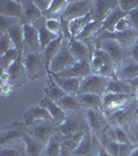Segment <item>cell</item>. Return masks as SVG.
<instances>
[{
    "label": "cell",
    "instance_id": "6da1fadb",
    "mask_svg": "<svg viewBox=\"0 0 138 156\" xmlns=\"http://www.w3.org/2000/svg\"><path fill=\"white\" fill-rule=\"evenodd\" d=\"M79 131H90L84 110L69 112L67 114L66 121L60 125H57V133L64 138V140L72 137Z\"/></svg>",
    "mask_w": 138,
    "mask_h": 156
},
{
    "label": "cell",
    "instance_id": "7a4b0ae2",
    "mask_svg": "<svg viewBox=\"0 0 138 156\" xmlns=\"http://www.w3.org/2000/svg\"><path fill=\"white\" fill-rule=\"evenodd\" d=\"M108 123L120 127H127L138 121V104L135 97L125 107L107 115Z\"/></svg>",
    "mask_w": 138,
    "mask_h": 156
},
{
    "label": "cell",
    "instance_id": "3957f363",
    "mask_svg": "<svg viewBox=\"0 0 138 156\" xmlns=\"http://www.w3.org/2000/svg\"><path fill=\"white\" fill-rule=\"evenodd\" d=\"M22 54L28 79L36 80L48 74V68L41 53L37 54L30 51H22Z\"/></svg>",
    "mask_w": 138,
    "mask_h": 156
},
{
    "label": "cell",
    "instance_id": "277c9868",
    "mask_svg": "<svg viewBox=\"0 0 138 156\" xmlns=\"http://www.w3.org/2000/svg\"><path fill=\"white\" fill-rule=\"evenodd\" d=\"M94 44L97 48L104 50L109 55L116 69H119L124 64L125 60H127L130 57L129 50L124 48L122 45L113 40H101V41L95 42Z\"/></svg>",
    "mask_w": 138,
    "mask_h": 156
},
{
    "label": "cell",
    "instance_id": "5b68a950",
    "mask_svg": "<svg viewBox=\"0 0 138 156\" xmlns=\"http://www.w3.org/2000/svg\"><path fill=\"white\" fill-rule=\"evenodd\" d=\"M69 42L70 41L64 39V42H62L58 53L56 54V56L54 57L53 60L51 62V64H50L49 72L52 73V74L57 75L59 73L66 71V70L71 68L73 65H75L78 62L73 56L71 51H70Z\"/></svg>",
    "mask_w": 138,
    "mask_h": 156
},
{
    "label": "cell",
    "instance_id": "8992f818",
    "mask_svg": "<svg viewBox=\"0 0 138 156\" xmlns=\"http://www.w3.org/2000/svg\"><path fill=\"white\" fill-rule=\"evenodd\" d=\"M26 126L21 121H12L0 131V147L14 145L23 140L26 133Z\"/></svg>",
    "mask_w": 138,
    "mask_h": 156
},
{
    "label": "cell",
    "instance_id": "52a82bcc",
    "mask_svg": "<svg viewBox=\"0 0 138 156\" xmlns=\"http://www.w3.org/2000/svg\"><path fill=\"white\" fill-rule=\"evenodd\" d=\"M26 129L29 136L46 145L50 138L57 132V124L54 121H39Z\"/></svg>",
    "mask_w": 138,
    "mask_h": 156
},
{
    "label": "cell",
    "instance_id": "ba28073f",
    "mask_svg": "<svg viewBox=\"0 0 138 156\" xmlns=\"http://www.w3.org/2000/svg\"><path fill=\"white\" fill-rule=\"evenodd\" d=\"M108 82V78L102 77L97 74H91L82 78L79 94H94L104 96L106 94Z\"/></svg>",
    "mask_w": 138,
    "mask_h": 156
},
{
    "label": "cell",
    "instance_id": "9c48e42d",
    "mask_svg": "<svg viewBox=\"0 0 138 156\" xmlns=\"http://www.w3.org/2000/svg\"><path fill=\"white\" fill-rule=\"evenodd\" d=\"M137 37H138L137 30L134 28H130L126 30V31H122V32H116V31L101 32V34H97L91 42L95 43L97 41H101V40H113V41L117 42L119 44L122 45L124 48L129 50L134 45V43L136 42Z\"/></svg>",
    "mask_w": 138,
    "mask_h": 156
},
{
    "label": "cell",
    "instance_id": "30bf717a",
    "mask_svg": "<svg viewBox=\"0 0 138 156\" xmlns=\"http://www.w3.org/2000/svg\"><path fill=\"white\" fill-rule=\"evenodd\" d=\"M134 95L126 94H113V93H106L103 96V106L102 112L105 115H109L117 110L125 107L134 98Z\"/></svg>",
    "mask_w": 138,
    "mask_h": 156
},
{
    "label": "cell",
    "instance_id": "8fae6325",
    "mask_svg": "<svg viewBox=\"0 0 138 156\" xmlns=\"http://www.w3.org/2000/svg\"><path fill=\"white\" fill-rule=\"evenodd\" d=\"M91 1L88 0H69L66 11L62 14L61 18L71 22L75 19L81 18L90 12Z\"/></svg>",
    "mask_w": 138,
    "mask_h": 156
},
{
    "label": "cell",
    "instance_id": "7c38bea8",
    "mask_svg": "<svg viewBox=\"0 0 138 156\" xmlns=\"http://www.w3.org/2000/svg\"><path fill=\"white\" fill-rule=\"evenodd\" d=\"M119 1L115 0H94L91 1L90 15L94 21L102 22L107 18V16L119 5Z\"/></svg>",
    "mask_w": 138,
    "mask_h": 156
},
{
    "label": "cell",
    "instance_id": "4fadbf2b",
    "mask_svg": "<svg viewBox=\"0 0 138 156\" xmlns=\"http://www.w3.org/2000/svg\"><path fill=\"white\" fill-rule=\"evenodd\" d=\"M9 74V82L14 85L16 89L21 87L28 79L26 69H25L24 62H23V54L22 52L20 53L18 59L14 62V65L9 68L7 71H4Z\"/></svg>",
    "mask_w": 138,
    "mask_h": 156
},
{
    "label": "cell",
    "instance_id": "5bb4252c",
    "mask_svg": "<svg viewBox=\"0 0 138 156\" xmlns=\"http://www.w3.org/2000/svg\"><path fill=\"white\" fill-rule=\"evenodd\" d=\"M89 130L94 134L101 132L105 127L108 126V120L104 112L101 109H87L84 110Z\"/></svg>",
    "mask_w": 138,
    "mask_h": 156
},
{
    "label": "cell",
    "instance_id": "9a60e30c",
    "mask_svg": "<svg viewBox=\"0 0 138 156\" xmlns=\"http://www.w3.org/2000/svg\"><path fill=\"white\" fill-rule=\"evenodd\" d=\"M23 51H30L37 54L42 53L39 31L33 25H24Z\"/></svg>",
    "mask_w": 138,
    "mask_h": 156
},
{
    "label": "cell",
    "instance_id": "2e32d148",
    "mask_svg": "<svg viewBox=\"0 0 138 156\" xmlns=\"http://www.w3.org/2000/svg\"><path fill=\"white\" fill-rule=\"evenodd\" d=\"M69 48L73 56L77 60H90L95 44L92 42H81L78 40H71L69 42Z\"/></svg>",
    "mask_w": 138,
    "mask_h": 156
},
{
    "label": "cell",
    "instance_id": "e0dca14e",
    "mask_svg": "<svg viewBox=\"0 0 138 156\" xmlns=\"http://www.w3.org/2000/svg\"><path fill=\"white\" fill-rule=\"evenodd\" d=\"M94 74L90 66V60H78L75 65L69 68L66 71L57 74V76L62 78H84Z\"/></svg>",
    "mask_w": 138,
    "mask_h": 156
},
{
    "label": "cell",
    "instance_id": "ac0fdd59",
    "mask_svg": "<svg viewBox=\"0 0 138 156\" xmlns=\"http://www.w3.org/2000/svg\"><path fill=\"white\" fill-rule=\"evenodd\" d=\"M39 121H53V119H52L49 112L40 104L32 105L25 112L24 124L27 128L31 126V125L36 124Z\"/></svg>",
    "mask_w": 138,
    "mask_h": 156
},
{
    "label": "cell",
    "instance_id": "d6986e66",
    "mask_svg": "<svg viewBox=\"0 0 138 156\" xmlns=\"http://www.w3.org/2000/svg\"><path fill=\"white\" fill-rule=\"evenodd\" d=\"M23 6V16L21 22L23 25H33L43 17L42 12L34 4L33 0H21Z\"/></svg>",
    "mask_w": 138,
    "mask_h": 156
},
{
    "label": "cell",
    "instance_id": "ffe728a7",
    "mask_svg": "<svg viewBox=\"0 0 138 156\" xmlns=\"http://www.w3.org/2000/svg\"><path fill=\"white\" fill-rule=\"evenodd\" d=\"M138 77V62L129 57L116 71V78L124 81H130Z\"/></svg>",
    "mask_w": 138,
    "mask_h": 156
},
{
    "label": "cell",
    "instance_id": "44dd1931",
    "mask_svg": "<svg viewBox=\"0 0 138 156\" xmlns=\"http://www.w3.org/2000/svg\"><path fill=\"white\" fill-rule=\"evenodd\" d=\"M39 104L49 112L50 115L52 117V119H53V121L57 125H60L61 123H64V121H66L67 112H64V110L58 106V104H57L56 102L50 100L48 97L45 96L41 101L39 102Z\"/></svg>",
    "mask_w": 138,
    "mask_h": 156
},
{
    "label": "cell",
    "instance_id": "7402d4cb",
    "mask_svg": "<svg viewBox=\"0 0 138 156\" xmlns=\"http://www.w3.org/2000/svg\"><path fill=\"white\" fill-rule=\"evenodd\" d=\"M0 15L21 19L23 16V6L21 0H1Z\"/></svg>",
    "mask_w": 138,
    "mask_h": 156
},
{
    "label": "cell",
    "instance_id": "603a6c76",
    "mask_svg": "<svg viewBox=\"0 0 138 156\" xmlns=\"http://www.w3.org/2000/svg\"><path fill=\"white\" fill-rule=\"evenodd\" d=\"M127 16H128V12L122 11V9H120L119 3V5L115 7L113 11L107 16V18L102 22V27H101V29L99 30L98 34H101V32H104V31L114 32L115 26H116L117 22H119L120 19L125 18V17H127Z\"/></svg>",
    "mask_w": 138,
    "mask_h": 156
},
{
    "label": "cell",
    "instance_id": "cb8c5ba5",
    "mask_svg": "<svg viewBox=\"0 0 138 156\" xmlns=\"http://www.w3.org/2000/svg\"><path fill=\"white\" fill-rule=\"evenodd\" d=\"M44 93L45 96L48 97L50 100L54 102H58L62 97L66 96V93L61 90V87L55 82L53 76L50 72H48L47 74V79H46V83H45L44 87Z\"/></svg>",
    "mask_w": 138,
    "mask_h": 156
},
{
    "label": "cell",
    "instance_id": "d4e9b609",
    "mask_svg": "<svg viewBox=\"0 0 138 156\" xmlns=\"http://www.w3.org/2000/svg\"><path fill=\"white\" fill-rule=\"evenodd\" d=\"M52 74V73H51ZM55 82L61 87L67 95H79L81 78H62L55 74H52Z\"/></svg>",
    "mask_w": 138,
    "mask_h": 156
},
{
    "label": "cell",
    "instance_id": "484cf974",
    "mask_svg": "<svg viewBox=\"0 0 138 156\" xmlns=\"http://www.w3.org/2000/svg\"><path fill=\"white\" fill-rule=\"evenodd\" d=\"M46 18L44 16L42 17L41 19L39 20L37 22L33 24V26L36 27L39 31V36H40V42H41V47H42V51L46 48L47 46L52 43L53 41H55L56 39H58L60 36H57V34H52L50 30H48V28L46 27Z\"/></svg>",
    "mask_w": 138,
    "mask_h": 156
},
{
    "label": "cell",
    "instance_id": "4316f807",
    "mask_svg": "<svg viewBox=\"0 0 138 156\" xmlns=\"http://www.w3.org/2000/svg\"><path fill=\"white\" fill-rule=\"evenodd\" d=\"M106 93H113V94H126V95H134L136 90L132 87L129 82L124 80L117 79L116 77L109 79L108 85H107Z\"/></svg>",
    "mask_w": 138,
    "mask_h": 156
},
{
    "label": "cell",
    "instance_id": "83f0119b",
    "mask_svg": "<svg viewBox=\"0 0 138 156\" xmlns=\"http://www.w3.org/2000/svg\"><path fill=\"white\" fill-rule=\"evenodd\" d=\"M109 62H113L109 57V55L104 50L99 49L95 46L91 57H90V66H91L92 73L97 74L105 65L109 64Z\"/></svg>",
    "mask_w": 138,
    "mask_h": 156
},
{
    "label": "cell",
    "instance_id": "f1b7e54d",
    "mask_svg": "<svg viewBox=\"0 0 138 156\" xmlns=\"http://www.w3.org/2000/svg\"><path fill=\"white\" fill-rule=\"evenodd\" d=\"M57 104H58V106L61 108L64 112H66L67 114L84 110L81 106V103H80L78 95H66V96L62 97L61 99L57 102Z\"/></svg>",
    "mask_w": 138,
    "mask_h": 156
},
{
    "label": "cell",
    "instance_id": "f546056e",
    "mask_svg": "<svg viewBox=\"0 0 138 156\" xmlns=\"http://www.w3.org/2000/svg\"><path fill=\"white\" fill-rule=\"evenodd\" d=\"M81 106L84 110L101 109L103 106V96L94 94H79L78 95Z\"/></svg>",
    "mask_w": 138,
    "mask_h": 156
},
{
    "label": "cell",
    "instance_id": "4dcf8cb0",
    "mask_svg": "<svg viewBox=\"0 0 138 156\" xmlns=\"http://www.w3.org/2000/svg\"><path fill=\"white\" fill-rule=\"evenodd\" d=\"M62 42H64V37H62V34H61L58 39H56L55 41L50 43L48 46L42 51L41 54L45 60V62H46V66L48 68V71H49V67H50L51 62L53 60V58L56 56V54L58 53V51L60 50Z\"/></svg>",
    "mask_w": 138,
    "mask_h": 156
},
{
    "label": "cell",
    "instance_id": "1f68e13d",
    "mask_svg": "<svg viewBox=\"0 0 138 156\" xmlns=\"http://www.w3.org/2000/svg\"><path fill=\"white\" fill-rule=\"evenodd\" d=\"M101 27H102L101 22L94 21V20H92L91 22H89V23L84 27L83 30H82L74 40H78V41L85 42V43L91 42L92 40H94V37L98 34L99 30L101 29Z\"/></svg>",
    "mask_w": 138,
    "mask_h": 156
},
{
    "label": "cell",
    "instance_id": "d6a6232c",
    "mask_svg": "<svg viewBox=\"0 0 138 156\" xmlns=\"http://www.w3.org/2000/svg\"><path fill=\"white\" fill-rule=\"evenodd\" d=\"M69 0H52V4L47 12H43L46 19H60L66 11Z\"/></svg>",
    "mask_w": 138,
    "mask_h": 156
},
{
    "label": "cell",
    "instance_id": "836d02e7",
    "mask_svg": "<svg viewBox=\"0 0 138 156\" xmlns=\"http://www.w3.org/2000/svg\"><path fill=\"white\" fill-rule=\"evenodd\" d=\"M23 142L25 144V152H26L27 156H42L43 151L45 149L44 144L33 140L31 136L27 134V132L25 133L23 137Z\"/></svg>",
    "mask_w": 138,
    "mask_h": 156
},
{
    "label": "cell",
    "instance_id": "e575fe53",
    "mask_svg": "<svg viewBox=\"0 0 138 156\" xmlns=\"http://www.w3.org/2000/svg\"><path fill=\"white\" fill-rule=\"evenodd\" d=\"M62 140L64 138L56 132L45 145V149L43 151L42 156H58L60 154Z\"/></svg>",
    "mask_w": 138,
    "mask_h": 156
},
{
    "label": "cell",
    "instance_id": "d590c367",
    "mask_svg": "<svg viewBox=\"0 0 138 156\" xmlns=\"http://www.w3.org/2000/svg\"><path fill=\"white\" fill-rule=\"evenodd\" d=\"M7 34L11 37L12 42L14 43L15 48L18 49L19 51H23L24 47V25L21 23L17 24L11 28L7 32Z\"/></svg>",
    "mask_w": 138,
    "mask_h": 156
},
{
    "label": "cell",
    "instance_id": "8d00e7d4",
    "mask_svg": "<svg viewBox=\"0 0 138 156\" xmlns=\"http://www.w3.org/2000/svg\"><path fill=\"white\" fill-rule=\"evenodd\" d=\"M91 21H92V17L89 12V14L81 17V18L75 19L70 22V31H71V34H72V40H74L75 37L78 36L80 32L83 30L84 27Z\"/></svg>",
    "mask_w": 138,
    "mask_h": 156
},
{
    "label": "cell",
    "instance_id": "74e56055",
    "mask_svg": "<svg viewBox=\"0 0 138 156\" xmlns=\"http://www.w3.org/2000/svg\"><path fill=\"white\" fill-rule=\"evenodd\" d=\"M0 156H26L24 142L0 147Z\"/></svg>",
    "mask_w": 138,
    "mask_h": 156
},
{
    "label": "cell",
    "instance_id": "f35d334b",
    "mask_svg": "<svg viewBox=\"0 0 138 156\" xmlns=\"http://www.w3.org/2000/svg\"><path fill=\"white\" fill-rule=\"evenodd\" d=\"M21 52L22 51H19L18 49L14 48L11 49L9 51H7L3 55H1L0 56V68H1V72L7 71L14 65V62L18 59Z\"/></svg>",
    "mask_w": 138,
    "mask_h": 156
},
{
    "label": "cell",
    "instance_id": "ab89813d",
    "mask_svg": "<svg viewBox=\"0 0 138 156\" xmlns=\"http://www.w3.org/2000/svg\"><path fill=\"white\" fill-rule=\"evenodd\" d=\"M19 23H21V19L0 15V36L7 34L9 29L12 28L14 26H16Z\"/></svg>",
    "mask_w": 138,
    "mask_h": 156
},
{
    "label": "cell",
    "instance_id": "60d3db41",
    "mask_svg": "<svg viewBox=\"0 0 138 156\" xmlns=\"http://www.w3.org/2000/svg\"><path fill=\"white\" fill-rule=\"evenodd\" d=\"M14 48H15V45H14V43L12 42L9 34H5L0 36V56Z\"/></svg>",
    "mask_w": 138,
    "mask_h": 156
},
{
    "label": "cell",
    "instance_id": "b9f144b4",
    "mask_svg": "<svg viewBox=\"0 0 138 156\" xmlns=\"http://www.w3.org/2000/svg\"><path fill=\"white\" fill-rule=\"evenodd\" d=\"M124 128L127 131L128 135H129V138H130V140H131L132 145L138 146V121Z\"/></svg>",
    "mask_w": 138,
    "mask_h": 156
},
{
    "label": "cell",
    "instance_id": "7bdbcfd3",
    "mask_svg": "<svg viewBox=\"0 0 138 156\" xmlns=\"http://www.w3.org/2000/svg\"><path fill=\"white\" fill-rule=\"evenodd\" d=\"M46 27L54 34L61 36V24L59 19H47Z\"/></svg>",
    "mask_w": 138,
    "mask_h": 156
},
{
    "label": "cell",
    "instance_id": "ee69618b",
    "mask_svg": "<svg viewBox=\"0 0 138 156\" xmlns=\"http://www.w3.org/2000/svg\"><path fill=\"white\" fill-rule=\"evenodd\" d=\"M119 6L124 12H130L138 9V0H120Z\"/></svg>",
    "mask_w": 138,
    "mask_h": 156
},
{
    "label": "cell",
    "instance_id": "f6af8a7d",
    "mask_svg": "<svg viewBox=\"0 0 138 156\" xmlns=\"http://www.w3.org/2000/svg\"><path fill=\"white\" fill-rule=\"evenodd\" d=\"M16 87L12 85L11 82H4L0 85V95L2 98H9L12 96Z\"/></svg>",
    "mask_w": 138,
    "mask_h": 156
},
{
    "label": "cell",
    "instance_id": "bcb514c9",
    "mask_svg": "<svg viewBox=\"0 0 138 156\" xmlns=\"http://www.w3.org/2000/svg\"><path fill=\"white\" fill-rule=\"evenodd\" d=\"M60 24H61V34L64 37V40L71 41L72 40V34L70 31V22L64 20V18H60Z\"/></svg>",
    "mask_w": 138,
    "mask_h": 156
},
{
    "label": "cell",
    "instance_id": "7dc6e473",
    "mask_svg": "<svg viewBox=\"0 0 138 156\" xmlns=\"http://www.w3.org/2000/svg\"><path fill=\"white\" fill-rule=\"evenodd\" d=\"M132 28L131 24H130V21L128 20L127 17L120 19L119 22H117L116 26H115V31L116 32H122V31H126V30Z\"/></svg>",
    "mask_w": 138,
    "mask_h": 156
},
{
    "label": "cell",
    "instance_id": "c3c4849f",
    "mask_svg": "<svg viewBox=\"0 0 138 156\" xmlns=\"http://www.w3.org/2000/svg\"><path fill=\"white\" fill-rule=\"evenodd\" d=\"M127 18L130 21V24H131L132 28L136 29L138 31V9H133L132 12H128Z\"/></svg>",
    "mask_w": 138,
    "mask_h": 156
},
{
    "label": "cell",
    "instance_id": "681fc988",
    "mask_svg": "<svg viewBox=\"0 0 138 156\" xmlns=\"http://www.w3.org/2000/svg\"><path fill=\"white\" fill-rule=\"evenodd\" d=\"M33 2L37 9L42 12V14L48 11L52 4V0H33Z\"/></svg>",
    "mask_w": 138,
    "mask_h": 156
},
{
    "label": "cell",
    "instance_id": "f907efd6",
    "mask_svg": "<svg viewBox=\"0 0 138 156\" xmlns=\"http://www.w3.org/2000/svg\"><path fill=\"white\" fill-rule=\"evenodd\" d=\"M129 54L132 59L138 62V37H137L136 42L134 43V45L129 49Z\"/></svg>",
    "mask_w": 138,
    "mask_h": 156
},
{
    "label": "cell",
    "instance_id": "816d5d0a",
    "mask_svg": "<svg viewBox=\"0 0 138 156\" xmlns=\"http://www.w3.org/2000/svg\"><path fill=\"white\" fill-rule=\"evenodd\" d=\"M97 156H110V155H109V153L107 152L106 150H105V148L101 145V147H100V150H99V153H98Z\"/></svg>",
    "mask_w": 138,
    "mask_h": 156
},
{
    "label": "cell",
    "instance_id": "f5cc1de1",
    "mask_svg": "<svg viewBox=\"0 0 138 156\" xmlns=\"http://www.w3.org/2000/svg\"><path fill=\"white\" fill-rule=\"evenodd\" d=\"M128 156H138V146H134V148Z\"/></svg>",
    "mask_w": 138,
    "mask_h": 156
},
{
    "label": "cell",
    "instance_id": "db71d44e",
    "mask_svg": "<svg viewBox=\"0 0 138 156\" xmlns=\"http://www.w3.org/2000/svg\"><path fill=\"white\" fill-rule=\"evenodd\" d=\"M135 99H136V102L138 104V90H136V93H135Z\"/></svg>",
    "mask_w": 138,
    "mask_h": 156
},
{
    "label": "cell",
    "instance_id": "11a10c76",
    "mask_svg": "<svg viewBox=\"0 0 138 156\" xmlns=\"http://www.w3.org/2000/svg\"><path fill=\"white\" fill-rule=\"evenodd\" d=\"M58 156H62V155H60V154H59V155H58Z\"/></svg>",
    "mask_w": 138,
    "mask_h": 156
},
{
    "label": "cell",
    "instance_id": "9f6ffc18",
    "mask_svg": "<svg viewBox=\"0 0 138 156\" xmlns=\"http://www.w3.org/2000/svg\"><path fill=\"white\" fill-rule=\"evenodd\" d=\"M26 156H27V155H26Z\"/></svg>",
    "mask_w": 138,
    "mask_h": 156
}]
</instances>
